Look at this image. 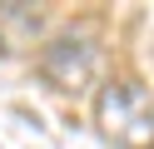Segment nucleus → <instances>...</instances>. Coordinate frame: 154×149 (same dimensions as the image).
Instances as JSON below:
<instances>
[{
  "instance_id": "f257e3e1",
  "label": "nucleus",
  "mask_w": 154,
  "mask_h": 149,
  "mask_svg": "<svg viewBox=\"0 0 154 149\" xmlns=\"http://www.w3.org/2000/svg\"><path fill=\"white\" fill-rule=\"evenodd\" d=\"M94 124L114 149H154V99L139 79L114 75L94 89Z\"/></svg>"
},
{
  "instance_id": "f03ea898",
  "label": "nucleus",
  "mask_w": 154,
  "mask_h": 149,
  "mask_svg": "<svg viewBox=\"0 0 154 149\" xmlns=\"http://www.w3.org/2000/svg\"><path fill=\"white\" fill-rule=\"evenodd\" d=\"M40 75L65 95H85L100 79V45L80 30H65V35L40 45Z\"/></svg>"
}]
</instances>
